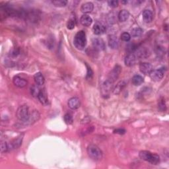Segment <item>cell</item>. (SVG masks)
Instances as JSON below:
<instances>
[{
    "instance_id": "cell-1",
    "label": "cell",
    "mask_w": 169,
    "mask_h": 169,
    "mask_svg": "<svg viewBox=\"0 0 169 169\" xmlns=\"http://www.w3.org/2000/svg\"><path fill=\"white\" fill-rule=\"evenodd\" d=\"M140 157L142 160L147 161L152 164H157L160 161V158L157 154H153L148 151L140 152Z\"/></svg>"
},
{
    "instance_id": "cell-2",
    "label": "cell",
    "mask_w": 169,
    "mask_h": 169,
    "mask_svg": "<svg viewBox=\"0 0 169 169\" xmlns=\"http://www.w3.org/2000/svg\"><path fill=\"white\" fill-rule=\"evenodd\" d=\"M74 45L78 50H83L87 44L85 32L83 31H79L74 38Z\"/></svg>"
},
{
    "instance_id": "cell-3",
    "label": "cell",
    "mask_w": 169,
    "mask_h": 169,
    "mask_svg": "<svg viewBox=\"0 0 169 169\" xmlns=\"http://www.w3.org/2000/svg\"><path fill=\"white\" fill-rule=\"evenodd\" d=\"M87 153L91 159L94 161H99L102 157V153L100 149L97 145L91 144L87 147Z\"/></svg>"
},
{
    "instance_id": "cell-4",
    "label": "cell",
    "mask_w": 169,
    "mask_h": 169,
    "mask_svg": "<svg viewBox=\"0 0 169 169\" xmlns=\"http://www.w3.org/2000/svg\"><path fill=\"white\" fill-rule=\"evenodd\" d=\"M30 114H31L29 112V108L28 106L22 105L21 107H19L17 110L16 116L22 122L27 120L30 116Z\"/></svg>"
},
{
    "instance_id": "cell-5",
    "label": "cell",
    "mask_w": 169,
    "mask_h": 169,
    "mask_svg": "<svg viewBox=\"0 0 169 169\" xmlns=\"http://www.w3.org/2000/svg\"><path fill=\"white\" fill-rule=\"evenodd\" d=\"M165 73V69L164 68H161L159 69H155L151 71L149 74L151 79L155 81H158L161 80L163 77H164Z\"/></svg>"
},
{
    "instance_id": "cell-6",
    "label": "cell",
    "mask_w": 169,
    "mask_h": 169,
    "mask_svg": "<svg viewBox=\"0 0 169 169\" xmlns=\"http://www.w3.org/2000/svg\"><path fill=\"white\" fill-rule=\"evenodd\" d=\"M39 118H40V114L38 113V112L35 110L30 114V116L28 118V120L25 122H22V124L25 125H31L32 124H34L36 121H38Z\"/></svg>"
},
{
    "instance_id": "cell-7",
    "label": "cell",
    "mask_w": 169,
    "mask_h": 169,
    "mask_svg": "<svg viewBox=\"0 0 169 169\" xmlns=\"http://www.w3.org/2000/svg\"><path fill=\"white\" fill-rule=\"evenodd\" d=\"M92 44L96 50L102 51L105 49V44L101 38H93L92 41Z\"/></svg>"
},
{
    "instance_id": "cell-8",
    "label": "cell",
    "mask_w": 169,
    "mask_h": 169,
    "mask_svg": "<svg viewBox=\"0 0 169 169\" xmlns=\"http://www.w3.org/2000/svg\"><path fill=\"white\" fill-rule=\"evenodd\" d=\"M121 70L122 68L120 65L115 66V68L112 69V71L110 72V74H109L108 80L114 83L116 81V79H118V76L121 72Z\"/></svg>"
},
{
    "instance_id": "cell-9",
    "label": "cell",
    "mask_w": 169,
    "mask_h": 169,
    "mask_svg": "<svg viewBox=\"0 0 169 169\" xmlns=\"http://www.w3.org/2000/svg\"><path fill=\"white\" fill-rule=\"evenodd\" d=\"M140 71L145 75H149L151 71L153 70V66L149 63L144 62L141 63L140 65Z\"/></svg>"
},
{
    "instance_id": "cell-10",
    "label": "cell",
    "mask_w": 169,
    "mask_h": 169,
    "mask_svg": "<svg viewBox=\"0 0 169 169\" xmlns=\"http://www.w3.org/2000/svg\"><path fill=\"white\" fill-rule=\"evenodd\" d=\"M137 60V58L135 56L134 53H129L125 58V64L127 66H132L135 64Z\"/></svg>"
},
{
    "instance_id": "cell-11",
    "label": "cell",
    "mask_w": 169,
    "mask_h": 169,
    "mask_svg": "<svg viewBox=\"0 0 169 169\" xmlns=\"http://www.w3.org/2000/svg\"><path fill=\"white\" fill-rule=\"evenodd\" d=\"M134 54L138 58H145L149 56V52L145 48H137L136 50L134 52Z\"/></svg>"
},
{
    "instance_id": "cell-12",
    "label": "cell",
    "mask_w": 169,
    "mask_h": 169,
    "mask_svg": "<svg viewBox=\"0 0 169 169\" xmlns=\"http://www.w3.org/2000/svg\"><path fill=\"white\" fill-rule=\"evenodd\" d=\"M13 81L14 85L19 88L25 87L27 85V81L24 78L19 77V76H15L13 77Z\"/></svg>"
},
{
    "instance_id": "cell-13",
    "label": "cell",
    "mask_w": 169,
    "mask_h": 169,
    "mask_svg": "<svg viewBox=\"0 0 169 169\" xmlns=\"http://www.w3.org/2000/svg\"><path fill=\"white\" fill-rule=\"evenodd\" d=\"M81 105L80 99L77 97H73L68 101V107L72 110H76L79 108Z\"/></svg>"
},
{
    "instance_id": "cell-14",
    "label": "cell",
    "mask_w": 169,
    "mask_h": 169,
    "mask_svg": "<svg viewBox=\"0 0 169 169\" xmlns=\"http://www.w3.org/2000/svg\"><path fill=\"white\" fill-rule=\"evenodd\" d=\"M92 31L95 35H101L104 34L106 32V28L103 25L101 24V23H96L92 28Z\"/></svg>"
},
{
    "instance_id": "cell-15",
    "label": "cell",
    "mask_w": 169,
    "mask_h": 169,
    "mask_svg": "<svg viewBox=\"0 0 169 169\" xmlns=\"http://www.w3.org/2000/svg\"><path fill=\"white\" fill-rule=\"evenodd\" d=\"M38 98L42 104L47 105L48 104V95L45 90H41L38 95Z\"/></svg>"
},
{
    "instance_id": "cell-16",
    "label": "cell",
    "mask_w": 169,
    "mask_h": 169,
    "mask_svg": "<svg viewBox=\"0 0 169 169\" xmlns=\"http://www.w3.org/2000/svg\"><path fill=\"white\" fill-rule=\"evenodd\" d=\"M113 83H114L108 80V79L104 83L103 85H102V92H103L104 95L108 94L109 92H110V90H112V87H113Z\"/></svg>"
},
{
    "instance_id": "cell-17",
    "label": "cell",
    "mask_w": 169,
    "mask_h": 169,
    "mask_svg": "<svg viewBox=\"0 0 169 169\" xmlns=\"http://www.w3.org/2000/svg\"><path fill=\"white\" fill-rule=\"evenodd\" d=\"M143 18L144 21L147 23H149L153 19V13L149 9H145L143 11Z\"/></svg>"
},
{
    "instance_id": "cell-18",
    "label": "cell",
    "mask_w": 169,
    "mask_h": 169,
    "mask_svg": "<svg viewBox=\"0 0 169 169\" xmlns=\"http://www.w3.org/2000/svg\"><path fill=\"white\" fill-rule=\"evenodd\" d=\"M94 5L91 2H87L83 4L81 8V11L83 13H91L93 10Z\"/></svg>"
},
{
    "instance_id": "cell-19",
    "label": "cell",
    "mask_w": 169,
    "mask_h": 169,
    "mask_svg": "<svg viewBox=\"0 0 169 169\" xmlns=\"http://www.w3.org/2000/svg\"><path fill=\"white\" fill-rule=\"evenodd\" d=\"M34 79L36 84L38 86H42L44 83L45 81L44 77L41 72L36 73V74L34 75Z\"/></svg>"
},
{
    "instance_id": "cell-20",
    "label": "cell",
    "mask_w": 169,
    "mask_h": 169,
    "mask_svg": "<svg viewBox=\"0 0 169 169\" xmlns=\"http://www.w3.org/2000/svg\"><path fill=\"white\" fill-rule=\"evenodd\" d=\"M108 45L112 49H116L118 47V38L115 36H110L108 38Z\"/></svg>"
},
{
    "instance_id": "cell-21",
    "label": "cell",
    "mask_w": 169,
    "mask_h": 169,
    "mask_svg": "<svg viewBox=\"0 0 169 169\" xmlns=\"http://www.w3.org/2000/svg\"><path fill=\"white\" fill-rule=\"evenodd\" d=\"M80 22L82 25H83L85 26H89L92 24V20L89 15H83L81 16V17L80 19Z\"/></svg>"
},
{
    "instance_id": "cell-22",
    "label": "cell",
    "mask_w": 169,
    "mask_h": 169,
    "mask_svg": "<svg viewBox=\"0 0 169 169\" xmlns=\"http://www.w3.org/2000/svg\"><path fill=\"white\" fill-rule=\"evenodd\" d=\"M39 15L38 13V11H34V10H32V11H31L29 12H27V15H26V18H28L29 19L31 20V21L32 22H36L38 21V19H39Z\"/></svg>"
},
{
    "instance_id": "cell-23",
    "label": "cell",
    "mask_w": 169,
    "mask_h": 169,
    "mask_svg": "<svg viewBox=\"0 0 169 169\" xmlns=\"http://www.w3.org/2000/svg\"><path fill=\"white\" fill-rule=\"evenodd\" d=\"M129 16H130V13L127 11V10H121L118 14V19L119 21L121 22H124L128 20L129 18Z\"/></svg>"
},
{
    "instance_id": "cell-24",
    "label": "cell",
    "mask_w": 169,
    "mask_h": 169,
    "mask_svg": "<svg viewBox=\"0 0 169 169\" xmlns=\"http://www.w3.org/2000/svg\"><path fill=\"white\" fill-rule=\"evenodd\" d=\"M125 82L124 81H122L118 83L116 86L115 88L113 89V92L116 95L120 94L121 91L123 90V89L125 87Z\"/></svg>"
},
{
    "instance_id": "cell-25",
    "label": "cell",
    "mask_w": 169,
    "mask_h": 169,
    "mask_svg": "<svg viewBox=\"0 0 169 169\" xmlns=\"http://www.w3.org/2000/svg\"><path fill=\"white\" fill-rule=\"evenodd\" d=\"M143 78L141 75H136L132 78V83L135 86H139L143 83Z\"/></svg>"
},
{
    "instance_id": "cell-26",
    "label": "cell",
    "mask_w": 169,
    "mask_h": 169,
    "mask_svg": "<svg viewBox=\"0 0 169 169\" xmlns=\"http://www.w3.org/2000/svg\"><path fill=\"white\" fill-rule=\"evenodd\" d=\"M23 137V135H20V136H19L17 138L15 139V140L12 142V143H11L12 148L17 149L21 146V145L22 143Z\"/></svg>"
},
{
    "instance_id": "cell-27",
    "label": "cell",
    "mask_w": 169,
    "mask_h": 169,
    "mask_svg": "<svg viewBox=\"0 0 169 169\" xmlns=\"http://www.w3.org/2000/svg\"><path fill=\"white\" fill-rule=\"evenodd\" d=\"M143 29L140 28V27H137V28H134L131 30V35L134 37H139V36H141V35L143 34Z\"/></svg>"
},
{
    "instance_id": "cell-28",
    "label": "cell",
    "mask_w": 169,
    "mask_h": 169,
    "mask_svg": "<svg viewBox=\"0 0 169 169\" xmlns=\"http://www.w3.org/2000/svg\"><path fill=\"white\" fill-rule=\"evenodd\" d=\"M52 3L56 7H58V8H62V7H65L67 5L68 2L65 0H55L53 1Z\"/></svg>"
},
{
    "instance_id": "cell-29",
    "label": "cell",
    "mask_w": 169,
    "mask_h": 169,
    "mask_svg": "<svg viewBox=\"0 0 169 169\" xmlns=\"http://www.w3.org/2000/svg\"><path fill=\"white\" fill-rule=\"evenodd\" d=\"M75 24H76L75 18V17H71L70 19L68 20V22L67 23V27H68V29L71 30V29L75 28Z\"/></svg>"
},
{
    "instance_id": "cell-30",
    "label": "cell",
    "mask_w": 169,
    "mask_h": 169,
    "mask_svg": "<svg viewBox=\"0 0 169 169\" xmlns=\"http://www.w3.org/2000/svg\"><path fill=\"white\" fill-rule=\"evenodd\" d=\"M40 92H41V89H40L37 85H33L31 87V94L32 96H34V97H38V95Z\"/></svg>"
},
{
    "instance_id": "cell-31",
    "label": "cell",
    "mask_w": 169,
    "mask_h": 169,
    "mask_svg": "<svg viewBox=\"0 0 169 169\" xmlns=\"http://www.w3.org/2000/svg\"><path fill=\"white\" fill-rule=\"evenodd\" d=\"M64 118L65 122L67 124H71L73 123V121H74V120H73L72 116L69 113L65 114Z\"/></svg>"
},
{
    "instance_id": "cell-32",
    "label": "cell",
    "mask_w": 169,
    "mask_h": 169,
    "mask_svg": "<svg viewBox=\"0 0 169 169\" xmlns=\"http://www.w3.org/2000/svg\"><path fill=\"white\" fill-rule=\"evenodd\" d=\"M158 108H159V110L161 111H164L166 110V104H165V102L163 98H162L159 101V102H158Z\"/></svg>"
},
{
    "instance_id": "cell-33",
    "label": "cell",
    "mask_w": 169,
    "mask_h": 169,
    "mask_svg": "<svg viewBox=\"0 0 169 169\" xmlns=\"http://www.w3.org/2000/svg\"><path fill=\"white\" fill-rule=\"evenodd\" d=\"M121 39L123 41L128 42L130 41L131 35H130V34H129L128 32H124L121 35Z\"/></svg>"
},
{
    "instance_id": "cell-34",
    "label": "cell",
    "mask_w": 169,
    "mask_h": 169,
    "mask_svg": "<svg viewBox=\"0 0 169 169\" xmlns=\"http://www.w3.org/2000/svg\"><path fill=\"white\" fill-rule=\"evenodd\" d=\"M8 144H7L6 142L5 141H2V143H1V152L3 153H5V152H6L8 150Z\"/></svg>"
},
{
    "instance_id": "cell-35",
    "label": "cell",
    "mask_w": 169,
    "mask_h": 169,
    "mask_svg": "<svg viewBox=\"0 0 169 169\" xmlns=\"http://www.w3.org/2000/svg\"><path fill=\"white\" fill-rule=\"evenodd\" d=\"M108 5L111 7V8H116L118 5V1H108Z\"/></svg>"
},
{
    "instance_id": "cell-36",
    "label": "cell",
    "mask_w": 169,
    "mask_h": 169,
    "mask_svg": "<svg viewBox=\"0 0 169 169\" xmlns=\"http://www.w3.org/2000/svg\"><path fill=\"white\" fill-rule=\"evenodd\" d=\"M19 50H17V49H13V50L11 52V53H10V56H13V57H15V56H17L19 54Z\"/></svg>"
},
{
    "instance_id": "cell-37",
    "label": "cell",
    "mask_w": 169,
    "mask_h": 169,
    "mask_svg": "<svg viewBox=\"0 0 169 169\" xmlns=\"http://www.w3.org/2000/svg\"><path fill=\"white\" fill-rule=\"evenodd\" d=\"M87 78H91L92 76V71L91 70V68H89V66L87 65Z\"/></svg>"
},
{
    "instance_id": "cell-38",
    "label": "cell",
    "mask_w": 169,
    "mask_h": 169,
    "mask_svg": "<svg viewBox=\"0 0 169 169\" xmlns=\"http://www.w3.org/2000/svg\"><path fill=\"white\" fill-rule=\"evenodd\" d=\"M125 130H124V129H117V130H116L114 131V134H125Z\"/></svg>"
},
{
    "instance_id": "cell-39",
    "label": "cell",
    "mask_w": 169,
    "mask_h": 169,
    "mask_svg": "<svg viewBox=\"0 0 169 169\" xmlns=\"http://www.w3.org/2000/svg\"><path fill=\"white\" fill-rule=\"evenodd\" d=\"M122 3H128V2H122Z\"/></svg>"
}]
</instances>
